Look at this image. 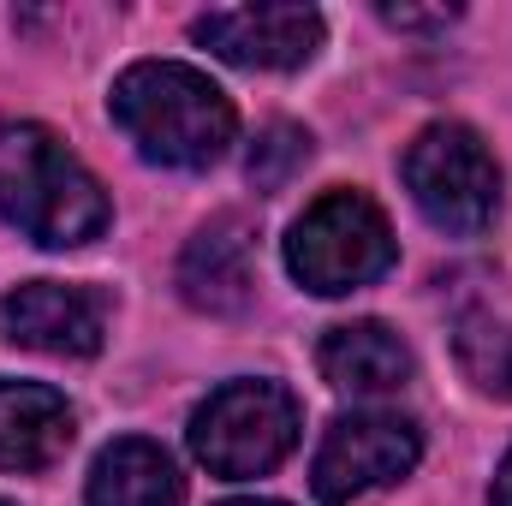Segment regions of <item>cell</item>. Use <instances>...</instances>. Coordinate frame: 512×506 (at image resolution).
<instances>
[{
  "instance_id": "cell-18",
  "label": "cell",
  "mask_w": 512,
  "mask_h": 506,
  "mask_svg": "<svg viewBox=\"0 0 512 506\" xmlns=\"http://www.w3.org/2000/svg\"><path fill=\"white\" fill-rule=\"evenodd\" d=\"M0 506H6V501H0Z\"/></svg>"
},
{
  "instance_id": "cell-3",
  "label": "cell",
  "mask_w": 512,
  "mask_h": 506,
  "mask_svg": "<svg viewBox=\"0 0 512 506\" xmlns=\"http://www.w3.org/2000/svg\"><path fill=\"white\" fill-rule=\"evenodd\" d=\"M393 256H399L393 227L364 191L316 197L286 233V268L316 298H346L358 286H376L393 268Z\"/></svg>"
},
{
  "instance_id": "cell-16",
  "label": "cell",
  "mask_w": 512,
  "mask_h": 506,
  "mask_svg": "<svg viewBox=\"0 0 512 506\" xmlns=\"http://www.w3.org/2000/svg\"><path fill=\"white\" fill-rule=\"evenodd\" d=\"M489 506H512V453L501 459V471H495V489H489Z\"/></svg>"
},
{
  "instance_id": "cell-1",
  "label": "cell",
  "mask_w": 512,
  "mask_h": 506,
  "mask_svg": "<svg viewBox=\"0 0 512 506\" xmlns=\"http://www.w3.org/2000/svg\"><path fill=\"white\" fill-rule=\"evenodd\" d=\"M114 120L137 143L143 161L155 167H179V173H197V167H215L233 143V102L215 78H203L197 66H179V60H137L120 72L114 96H108Z\"/></svg>"
},
{
  "instance_id": "cell-9",
  "label": "cell",
  "mask_w": 512,
  "mask_h": 506,
  "mask_svg": "<svg viewBox=\"0 0 512 506\" xmlns=\"http://www.w3.org/2000/svg\"><path fill=\"white\" fill-rule=\"evenodd\" d=\"M179 292L203 316H245L256 298V227L245 215H215L179 256Z\"/></svg>"
},
{
  "instance_id": "cell-8",
  "label": "cell",
  "mask_w": 512,
  "mask_h": 506,
  "mask_svg": "<svg viewBox=\"0 0 512 506\" xmlns=\"http://www.w3.org/2000/svg\"><path fill=\"white\" fill-rule=\"evenodd\" d=\"M0 322L12 346L48 352V358H96L108 334V310L90 286L66 280H24L0 298Z\"/></svg>"
},
{
  "instance_id": "cell-10",
  "label": "cell",
  "mask_w": 512,
  "mask_h": 506,
  "mask_svg": "<svg viewBox=\"0 0 512 506\" xmlns=\"http://www.w3.org/2000/svg\"><path fill=\"white\" fill-rule=\"evenodd\" d=\"M78 417L42 381H0V471H48L66 459Z\"/></svg>"
},
{
  "instance_id": "cell-12",
  "label": "cell",
  "mask_w": 512,
  "mask_h": 506,
  "mask_svg": "<svg viewBox=\"0 0 512 506\" xmlns=\"http://www.w3.org/2000/svg\"><path fill=\"white\" fill-rule=\"evenodd\" d=\"M84 495H90V506H179L185 501V477H179L167 447H155L143 435H126V441L102 447Z\"/></svg>"
},
{
  "instance_id": "cell-6",
  "label": "cell",
  "mask_w": 512,
  "mask_h": 506,
  "mask_svg": "<svg viewBox=\"0 0 512 506\" xmlns=\"http://www.w3.org/2000/svg\"><path fill=\"white\" fill-rule=\"evenodd\" d=\"M423 459V435L411 417L393 411H346L328 423L316 465H310V489L322 506H352L370 489H387L399 477H411Z\"/></svg>"
},
{
  "instance_id": "cell-13",
  "label": "cell",
  "mask_w": 512,
  "mask_h": 506,
  "mask_svg": "<svg viewBox=\"0 0 512 506\" xmlns=\"http://www.w3.org/2000/svg\"><path fill=\"white\" fill-rule=\"evenodd\" d=\"M453 346H459V364H465V376L477 381L483 393L512 399V322L489 316V310H471V316L459 322Z\"/></svg>"
},
{
  "instance_id": "cell-17",
  "label": "cell",
  "mask_w": 512,
  "mask_h": 506,
  "mask_svg": "<svg viewBox=\"0 0 512 506\" xmlns=\"http://www.w3.org/2000/svg\"><path fill=\"white\" fill-rule=\"evenodd\" d=\"M221 506H286V501H262V495H251V501H221Z\"/></svg>"
},
{
  "instance_id": "cell-14",
  "label": "cell",
  "mask_w": 512,
  "mask_h": 506,
  "mask_svg": "<svg viewBox=\"0 0 512 506\" xmlns=\"http://www.w3.org/2000/svg\"><path fill=\"white\" fill-rule=\"evenodd\" d=\"M304 161H310V131L292 126V120H274V126L256 131L251 155H245V179L256 191H280Z\"/></svg>"
},
{
  "instance_id": "cell-2",
  "label": "cell",
  "mask_w": 512,
  "mask_h": 506,
  "mask_svg": "<svg viewBox=\"0 0 512 506\" xmlns=\"http://www.w3.org/2000/svg\"><path fill=\"white\" fill-rule=\"evenodd\" d=\"M0 221L48 251H72L102 239L108 197L48 126L0 120Z\"/></svg>"
},
{
  "instance_id": "cell-4",
  "label": "cell",
  "mask_w": 512,
  "mask_h": 506,
  "mask_svg": "<svg viewBox=\"0 0 512 506\" xmlns=\"http://www.w3.org/2000/svg\"><path fill=\"white\" fill-rule=\"evenodd\" d=\"M399 173H405V191H411V203L423 209L429 227H441L453 239H477V233L495 227L501 167L471 126H459V120L423 126L411 137Z\"/></svg>"
},
{
  "instance_id": "cell-15",
  "label": "cell",
  "mask_w": 512,
  "mask_h": 506,
  "mask_svg": "<svg viewBox=\"0 0 512 506\" xmlns=\"http://www.w3.org/2000/svg\"><path fill=\"white\" fill-rule=\"evenodd\" d=\"M459 18V6H429V12H417V6H382V24L393 30H447Z\"/></svg>"
},
{
  "instance_id": "cell-11",
  "label": "cell",
  "mask_w": 512,
  "mask_h": 506,
  "mask_svg": "<svg viewBox=\"0 0 512 506\" xmlns=\"http://www.w3.org/2000/svg\"><path fill=\"white\" fill-rule=\"evenodd\" d=\"M316 364H322L328 387H340L352 399H382L411 381V346L387 322H340L322 334Z\"/></svg>"
},
{
  "instance_id": "cell-7",
  "label": "cell",
  "mask_w": 512,
  "mask_h": 506,
  "mask_svg": "<svg viewBox=\"0 0 512 506\" xmlns=\"http://www.w3.org/2000/svg\"><path fill=\"white\" fill-rule=\"evenodd\" d=\"M203 48H215L233 66L251 72H292L316 60L322 48V12L316 6H221L191 24Z\"/></svg>"
},
{
  "instance_id": "cell-5",
  "label": "cell",
  "mask_w": 512,
  "mask_h": 506,
  "mask_svg": "<svg viewBox=\"0 0 512 506\" xmlns=\"http://www.w3.org/2000/svg\"><path fill=\"white\" fill-rule=\"evenodd\" d=\"M304 411L280 381H227L191 417V453L215 477H262L298 447Z\"/></svg>"
}]
</instances>
